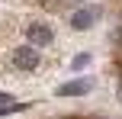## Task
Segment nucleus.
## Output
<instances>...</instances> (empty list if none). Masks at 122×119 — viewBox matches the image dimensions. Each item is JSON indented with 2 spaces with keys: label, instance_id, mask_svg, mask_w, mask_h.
<instances>
[{
  "label": "nucleus",
  "instance_id": "4",
  "mask_svg": "<svg viewBox=\"0 0 122 119\" xmlns=\"http://www.w3.org/2000/svg\"><path fill=\"white\" fill-rule=\"evenodd\" d=\"M26 36H29L32 45H48L51 39H55V32H51L48 26H42V23H32L29 29H26Z\"/></svg>",
  "mask_w": 122,
  "mask_h": 119
},
{
  "label": "nucleus",
  "instance_id": "3",
  "mask_svg": "<svg viewBox=\"0 0 122 119\" xmlns=\"http://www.w3.org/2000/svg\"><path fill=\"white\" fill-rule=\"evenodd\" d=\"M90 90H93V81H90V77H77V81L61 84V87H58V97H84V93H90Z\"/></svg>",
  "mask_w": 122,
  "mask_h": 119
},
{
  "label": "nucleus",
  "instance_id": "9",
  "mask_svg": "<svg viewBox=\"0 0 122 119\" xmlns=\"http://www.w3.org/2000/svg\"><path fill=\"white\" fill-rule=\"evenodd\" d=\"M119 100H122V77H119Z\"/></svg>",
  "mask_w": 122,
  "mask_h": 119
},
{
  "label": "nucleus",
  "instance_id": "2",
  "mask_svg": "<svg viewBox=\"0 0 122 119\" xmlns=\"http://www.w3.org/2000/svg\"><path fill=\"white\" fill-rule=\"evenodd\" d=\"M100 16H103V10L90 3V6H84V10H77V13L71 16V26H74V29H87V26H93Z\"/></svg>",
  "mask_w": 122,
  "mask_h": 119
},
{
  "label": "nucleus",
  "instance_id": "1",
  "mask_svg": "<svg viewBox=\"0 0 122 119\" xmlns=\"http://www.w3.org/2000/svg\"><path fill=\"white\" fill-rule=\"evenodd\" d=\"M13 64H16L19 71H32L39 64V55H36V48L32 45H19L16 52H13Z\"/></svg>",
  "mask_w": 122,
  "mask_h": 119
},
{
  "label": "nucleus",
  "instance_id": "5",
  "mask_svg": "<svg viewBox=\"0 0 122 119\" xmlns=\"http://www.w3.org/2000/svg\"><path fill=\"white\" fill-rule=\"evenodd\" d=\"M80 0H45V10H51V13H67V10H74Z\"/></svg>",
  "mask_w": 122,
  "mask_h": 119
},
{
  "label": "nucleus",
  "instance_id": "8",
  "mask_svg": "<svg viewBox=\"0 0 122 119\" xmlns=\"http://www.w3.org/2000/svg\"><path fill=\"white\" fill-rule=\"evenodd\" d=\"M0 103H13V100H10V93H0Z\"/></svg>",
  "mask_w": 122,
  "mask_h": 119
},
{
  "label": "nucleus",
  "instance_id": "6",
  "mask_svg": "<svg viewBox=\"0 0 122 119\" xmlns=\"http://www.w3.org/2000/svg\"><path fill=\"white\" fill-rule=\"evenodd\" d=\"M87 64H90V55H87V52H80V55L71 61V68H74V71H80V68H87Z\"/></svg>",
  "mask_w": 122,
  "mask_h": 119
},
{
  "label": "nucleus",
  "instance_id": "7",
  "mask_svg": "<svg viewBox=\"0 0 122 119\" xmlns=\"http://www.w3.org/2000/svg\"><path fill=\"white\" fill-rule=\"evenodd\" d=\"M19 109H26V106H19V103H6V106H0V116H3V113H19Z\"/></svg>",
  "mask_w": 122,
  "mask_h": 119
}]
</instances>
